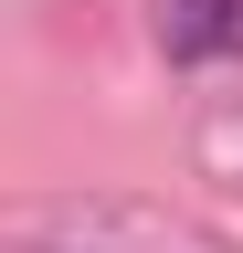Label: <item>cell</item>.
I'll list each match as a JSON object with an SVG mask.
<instances>
[{"mask_svg":"<svg viewBox=\"0 0 243 253\" xmlns=\"http://www.w3.org/2000/svg\"><path fill=\"white\" fill-rule=\"evenodd\" d=\"M169 63H243V0H159Z\"/></svg>","mask_w":243,"mask_h":253,"instance_id":"cell-1","label":"cell"}]
</instances>
